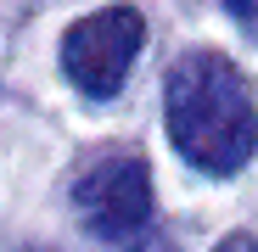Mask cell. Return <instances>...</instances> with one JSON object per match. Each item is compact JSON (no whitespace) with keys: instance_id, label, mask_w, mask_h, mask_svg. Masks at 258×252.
Masks as SVG:
<instances>
[{"instance_id":"6da1fadb","label":"cell","mask_w":258,"mask_h":252,"mask_svg":"<svg viewBox=\"0 0 258 252\" xmlns=\"http://www.w3.org/2000/svg\"><path fill=\"white\" fill-rule=\"evenodd\" d=\"M163 123L174 151L202 174H236L258 151L252 84L225 51H185L163 78Z\"/></svg>"},{"instance_id":"7a4b0ae2","label":"cell","mask_w":258,"mask_h":252,"mask_svg":"<svg viewBox=\"0 0 258 252\" xmlns=\"http://www.w3.org/2000/svg\"><path fill=\"white\" fill-rule=\"evenodd\" d=\"M141 45H146V17L135 6H101L62 34V73L79 96L107 101L123 90Z\"/></svg>"},{"instance_id":"3957f363","label":"cell","mask_w":258,"mask_h":252,"mask_svg":"<svg viewBox=\"0 0 258 252\" xmlns=\"http://www.w3.org/2000/svg\"><path fill=\"white\" fill-rule=\"evenodd\" d=\"M73 207L90 235L101 241H129L135 246L141 235H152V168L141 151H112L96 157L84 174L73 180Z\"/></svg>"},{"instance_id":"277c9868","label":"cell","mask_w":258,"mask_h":252,"mask_svg":"<svg viewBox=\"0 0 258 252\" xmlns=\"http://www.w3.org/2000/svg\"><path fill=\"white\" fill-rule=\"evenodd\" d=\"M225 6H230V17H236L252 39H258V0H225Z\"/></svg>"},{"instance_id":"5b68a950","label":"cell","mask_w":258,"mask_h":252,"mask_svg":"<svg viewBox=\"0 0 258 252\" xmlns=\"http://www.w3.org/2000/svg\"><path fill=\"white\" fill-rule=\"evenodd\" d=\"M213 252H258V235H252V230H236V235H225Z\"/></svg>"},{"instance_id":"8992f818","label":"cell","mask_w":258,"mask_h":252,"mask_svg":"<svg viewBox=\"0 0 258 252\" xmlns=\"http://www.w3.org/2000/svg\"><path fill=\"white\" fill-rule=\"evenodd\" d=\"M129 252H174V241H168V235H141Z\"/></svg>"}]
</instances>
